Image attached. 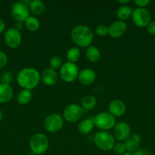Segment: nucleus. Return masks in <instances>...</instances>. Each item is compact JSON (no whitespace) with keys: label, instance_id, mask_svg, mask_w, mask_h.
I'll return each instance as SVG.
<instances>
[{"label":"nucleus","instance_id":"20","mask_svg":"<svg viewBox=\"0 0 155 155\" xmlns=\"http://www.w3.org/2000/svg\"><path fill=\"white\" fill-rule=\"evenodd\" d=\"M94 127V124L93 120L90 118H86L80 121L78 125V131L82 135H87L91 133Z\"/></svg>","mask_w":155,"mask_h":155},{"label":"nucleus","instance_id":"39","mask_svg":"<svg viewBox=\"0 0 155 155\" xmlns=\"http://www.w3.org/2000/svg\"><path fill=\"white\" fill-rule=\"evenodd\" d=\"M28 155H36V154H33V153H30V154H29Z\"/></svg>","mask_w":155,"mask_h":155},{"label":"nucleus","instance_id":"8","mask_svg":"<svg viewBox=\"0 0 155 155\" xmlns=\"http://www.w3.org/2000/svg\"><path fill=\"white\" fill-rule=\"evenodd\" d=\"M132 19L134 24L140 28L147 27L151 21V15L147 8H137L133 10Z\"/></svg>","mask_w":155,"mask_h":155},{"label":"nucleus","instance_id":"28","mask_svg":"<svg viewBox=\"0 0 155 155\" xmlns=\"http://www.w3.org/2000/svg\"><path fill=\"white\" fill-rule=\"evenodd\" d=\"M95 33L99 36L104 37L108 35V27L105 24H98L95 27Z\"/></svg>","mask_w":155,"mask_h":155},{"label":"nucleus","instance_id":"10","mask_svg":"<svg viewBox=\"0 0 155 155\" xmlns=\"http://www.w3.org/2000/svg\"><path fill=\"white\" fill-rule=\"evenodd\" d=\"M12 15L17 22H24L30 16V11L23 2H16L12 7Z\"/></svg>","mask_w":155,"mask_h":155},{"label":"nucleus","instance_id":"24","mask_svg":"<svg viewBox=\"0 0 155 155\" xmlns=\"http://www.w3.org/2000/svg\"><path fill=\"white\" fill-rule=\"evenodd\" d=\"M33 98V92L31 90L22 89L17 95V101L21 105H26L29 104Z\"/></svg>","mask_w":155,"mask_h":155},{"label":"nucleus","instance_id":"32","mask_svg":"<svg viewBox=\"0 0 155 155\" xmlns=\"http://www.w3.org/2000/svg\"><path fill=\"white\" fill-rule=\"evenodd\" d=\"M135 4L138 6V8H146V6L150 4V0H135Z\"/></svg>","mask_w":155,"mask_h":155},{"label":"nucleus","instance_id":"33","mask_svg":"<svg viewBox=\"0 0 155 155\" xmlns=\"http://www.w3.org/2000/svg\"><path fill=\"white\" fill-rule=\"evenodd\" d=\"M147 31L150 35H155V21H151L147 26Z\"/></svg>","mask_w":155,"mask_h":155},{"label":"nucleus","instance_id":"22","mask_svg":"<svg viewBox=\"0 0 155 155\" xmlns=\"http://www.w3.org/2000/svg\"><path fill=\"white\" fill-rule=\"evenodd\" d=\"M132 8L129 5H121L116 11V16L118 18L119 21H126L129 20V18H132Z\"/></svg>","mask_w":155,"mask_h":155},{"label":"nucleus","instance_id":"13","mask_svg":"<svg viewBox=\"0 0 155 155\" xmlns=\"http://www.w3.org/2000/svg\"><path fill=\"white\" fill-rule=\"evenodd\" d=\"M127 24L122 21H115L108 27V34L114 39L120 38L127 31Z\"/></svg>","mask_w":155,"mask_h":155},{"label":"nucleus","instance_id":"30","mask_svg":"<svg viewBox=\"0 0 155 155\" xmlns=\"http://www.w3.org/2000/svg\"><path fill=\"white\" fill-rule=\"evenodd\" d=\"M12 80H13V74L11 71H5L3 73L1 77V81L2 83H5V84H9L12 83Z\"/></svg>","mask_w":155,"mask_h":155},{"label":"nucleus","instance_id":"37","mask_svg":"<svg viewBox=\"0 0 155 155\" xmlns=\"http://www.w3.org/2000/svg\"><path fill=\"white\" fill-rule=\"evenodd\" d=\"M122 155H134V154H133V153L129 152V151H126V152L125 153V154H123Z\"/></svg>","mask_w":155,"mask_h":155},{"label":"nucleus","instance_id":"29","mask_svg":"<svg viewBox=\"0 0 155 155\" xmlns=\"http://www.w3.org/2000/svg\"><path fill=\"white\" fill-rule=\"evenodd\" d=\"M112 151H113L115 154L119 155H122L127 151H126V148L124 142H118V143H115L113 148H112Z\"/></svg>","mask_w":155,"mask_h":155},{"label":"nucleus","instance_id":"11","mask_svg":"<svg viewBox=\"0 0 155 155\" xmlns=\"http://www.w3.org/2000/svg\"><path fill=\"white\" fill-rule=\"evenodd\" d=\"M4 40L6 45L11 48H17L22 42V36L19 30L17 29L9 28L5 33Z\"/></svg>","mask_w":155,"mask_h":155},{"label":"nucleus","instance_id":"34","mask_svg":"<svg viewBox=\"0 0 155 155\" xmlns=\"http://www.w3.org/2000/svg\"><path fill=\"white\" fill-rule=\"evenodd\" d=\"M134 155H151L150 151L144 148H139L133 153Z\"/></svg>","mask_w":155,"mask_h":155},{"label":"nucleus","instance_id":"9","mask_svg":"<svg viewBox=\"0 0 155 155\" xmlns=\"http://www.w3.org/2000/svg\"><path fill=\"white\" fill-rule=\"evenodd\" d=\"M84 114V110L81 105L77 104H70L64 108L62 117L68 123H76L80 120Z\"/></svg>","mask_w":155,"mask_h":155},{"label":"nucleus","instance_id":"27","mask_svg":"<svg viewBox=\"0 0 155 155\" xmlns=\"http://www.w3.org/2000/svg\"><path fill=\"white\" fill-rule=\"evenodd\" d=\"M62 64H62V59L59 56H53L50 59V61H49V66H50V68L54 70V71L60 69Z\"/></svg>","mask_w":155,"mask_h":155},{"label":"nucleus","instance_id":"2","mask_svg":"<svg viewBox=\"0 0 155 155\" xmlns=\"http://www.w3.org/2000/svg\"><path fill=\"white\" fill-rule=\"evenodd\" d=\"M71 39L72 42L81 48H88L94 40V32L89 27L83 24L77 25L71 30Z\"/></svg>","mask_w":155,"mask_h":155},{"label":"nucleus","instance_id":"4","mask_svg":"<svg viewBox=\"0 0 155 155\" xmlns=\"http://www.w3.org/2000/svg\"><path fill=\"white\" fill-rule=\"evenodd\" d=\"M94 141L96 146L103 151L112 150L115 144L113 135L108 131L97 132L94 136Z\"/></svg>","mask_w":155,"mask_h":155},{"label":"nucleus","instance_id":"18","mask_svg":"<svg viewBox=\"0 0 155 155\" xmlns=\"http://www.w3.org/2000/svg\"><path fill=\"white\" fill-rule=\"evenodd\" d=\"M13 95V89L11 85L0 83V104H5L10 101Z\"/></svg>","mask_w":155,"mask_h":155},{"label":"nucleus","instance_id":"26","mask_svg":"<svg viewBox=\"0 0 155 155\" xmlns=\"http://www.w3.org/2000/svg\"><path fill=\"white\" fill-rule=\"evenodd\" d=\"M81 57V51L78 47L70 48L66 52V58L68 62L75 64Z\"/></svg>","mask_w":155,"mask_h":155},{"label":"nucleus","instance_id":"19","mask_svg":"<svg viewBox=\"0 0 155 155\" xmlns=\"http://www.w3.org/2000/svg\"><path fill=\"white\" fill-rule=\"evenodd\" d=\"M97 100L93 95H87L82 98L81 101V107L84 110H93L97 106Z\"/></svg>","mask_w":155,"mask_h":155},{"label":"nucleus","instance_id":"17","mask_svg":"<svg viewBox=\"0 0 155 155\" xmlns=\"http://www.w3.org/2000/svg\"><path fill=\"white\" fill-rule=\"evenodd\" d=\"M141 143V138L137 133H132L124 142L126 151L129 152H135L139 149V146Z\"/></svg>","mask_w":155,"mask_h":155},{"label":"nucleus","instance_id":"14","mask_svg":"<svg viewBox=\"0 0 155 155\" xmlns=\"http://www.w3.org/2000/svg\"><path fill=\"white\" fill-rule=\"evenodd\" d=\"M40 80L46 86H53L57 83L59 75L56 71L48 68L42 71L40 74Z\"/></svg>","mask_w":155,"mask_h":155},{"label":"nucleus","instance_id":"25","mask_svg":"<svg viewBox=\"0 0 155 155\" xmlns=\"http://www.w3.org/2000/svg\"><path fill=\"white\" fill-rule=\"evenodd\" d=\"M24 25L30 32H36L40 27V23L36 17L30 15L24 21Z\"/></svg>","mask_w":155,"mask_h":155},{"label":"nucleus","instance_id":"21","mask_svg":"<svg viewBox=\"0 0 155 155\" xmlns=\"http://www.w3.org/2000/svg\"><path fill=\"white\" fill-rule=\"evenodd\" d=\"M85 54H86V58L88 61L91 62V63L97 62L101 57L100 51L97 47L94 46V45H90L89 47H88Z\"/></svg>","mask_w":155,"mask_h":155},{"label":"nucleus","instance_id":"12","mask_svg":"<svg viewBox=\"0 0 155 155\" xmlns=\"http://www.w3.org/2000/svg\"><path fill=\"white\" fill-rule=\"evenodd\" d=\"M131 134V127L129 124L123 121L115 124L112 133L115 139L120 142H125Z\"/></svg>","mask_w":155,"mask_h":155},{"label":"nucleus","instance_id":"23","mask_svg":"<svg viewBox=\"0 0 155 155\" xmlns=\"http://www.w3.org/2000/svg\"><path fill=\"white\" fill-rule=\"evenodd\" d=\"M30 11L35 15H41L45 12L46 5L40 0H33L29 4Z\"/></svg>","mask_w":155,"mask_h":155},{"label":"nucleus","instance_id":"31","mask_svg":"<svg viewBox=\"0 0 155 155\" xmlns=\"http://www.w3.org/2000/svg\"><path fill=\"white\" fill-rule=\"evenodd\" d=\"M8 63V56L4 51H0V69L5 67Z\"/></svg>","mask_w":155,"mask_h":155},{"label":"nucleus","instance_id":"16","mask_svg":"<svg viewBox=\"0 0 155 155\" xmlns=\"http://www.w3.org/2000/svg\"><path fill=\"white\" fill-rule=\"evenodd\" d=\"M79 83L84 86H90L96 80V73L94 70L85 68L79 72L78 77Z\"/></svg>","mask_w":155,"mask_h":155},{"label":"nucleus","instance_id":"3","mask_svg":"<svg viewBox=\"0 0 155 155\" xmlns=\"http://www.w3.org/2000/svg\"><path fill=\"white\" fill-rule=\"evenodd\" d=\"M50 146L49 139L45 134L35 133L29 141V148L32 153L36 155L43 154L48 151Z\"/></svg>","mask_w":155,"mask_h":155},{"label":"nucleus","instance_id":"6","mask_svg":"<svg viewBox=\"0 0 155 155\" xmlns=\"http://www.w3.org/2000/svg\"><path fill=\"white\" fill-rule=\"evenodd\" d=\"M78 67L76 64L66 61L59 69L61 79L65 83H73L78 79L79 74Z\"/></svg>","mask_w":155,"mask_h":155},{"label":"nucleus","instance_id":"15","mask_svg":"<svg viewBox=\"0 0 155 155\" xmlns=\"http://www.w3.org/2000/svg\"><path fill=\"white\" fill-rule=\"evenodd\" d=\"M109 113H110L115 117H120L125 114L126 111V106L122 101L119 99H114L109 102Z\"/></svg>","mask_w":155,"mask_h":155},{"label":"nucleus","instance_id":"38","mask_svg":"<svg viewBox=\"0 0 155 155\" xmlns=\"http://www.w3.org/2000/svg\"><path fill=\"white\" fill-rule=\"evenodd\" d=\"M2 112L0 110V121L2 120Z\"/></svg>","mask_w":155,"mask_h":155},{"label":"nucleus","instance_id":"7","mask_svg":"<svg viewBox=\"0 0 155 155\" xmlns=\"http://www.w3.org/2000/svg\"><path fill=\"white\" fill-rule=\"evenodd\" d=\"M63 125V117L57 113L50 114L44 120V129L50 133H56L60 131Z\"/></svg>","mask_w":155,"mask_h":155},{"label":"nucleus","instance_id":"35","mask_svg":"<svg viewBox=\"0 0 155 155\" xmlns=\"http://www.w3.org/2000/svg\"><path fill=\"white\" fill-rule=\"evenodd\" d=\"M5 29V24L2 18H0V33H3Z\"/></svg>","mask_w":155,"mask_h":155},{"label":"nucleus","instance_id":"36","mask_svg":"<svg viewBox=\"0 0 155 155\" xmlns=\"http://www.w3.org/2000/svg\"><path fill=\"white\" fill-rule=\"evenodd\" d=\"M118 2L121 4L122 5H126L128 3L130 2V0H119Z\"/></svg>","mask_w":155,"mask_h":155},{"label":"nucleus","instance_id":"1","mask_svg":"<svg viewBox=\"0 0 155 155\" xmlns=\"http://www.w3.org/2000/svg\"><path fill=\"white\" fill-rule=\"evenodd\" d=\"M40 74L33 68H24L17 75V83L23 89L32 90L39 85Z\"/></svg>","mask_w":155,"mask_h":155},{"label":"nucleus","instance_id":"5","mask_svg":"<svg viewBox=\"0 0 155 155\" xmlns=\"http://www.w3.org/2000/svg\"><path fill=\"white\" fill-rule=\"evenodd\" d=\"M94 127L100 130V131H108L114 128L115 125V117L108 111L98 113L93 119Z\"/></svg>","mask_w":155,"mask_h":155}]
</instances>
